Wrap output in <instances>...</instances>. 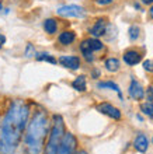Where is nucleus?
Segmentation results:
<instances>
[{
  "instance_id": "obj_1",
  "label": "nucleus",
  "mask_w": 153,
  "mask_h": 154,
  "mask_svg": "<svg viewBox=\"0 0 153 154\" xmlns=\"http://www.w3.org/2000/svg\"><path fill=\"white\" fill-rule=\"evenodd\" d=\"M30 108L24 101L16 100L8 106L0 126V154H14L28 122Z\"/></svg>"
},
{
  "instance_id": "obj_2",
  "label": "nucleus",
  "mask_w": 153,
  "mask_h": 154,
  "mask_svg": "<svg viewBox=\"0 0 153 154\" xmlns=\"http://www.w3.org/2000/svg\"><path fill=\"white\" fill-rule=\"evenodd\" d=\"M49 119L46 112L42 109L35 111L32 119L28 122L24 134L25 154H41L45 147L46 137H49Z\"/></svg>"
},
{
  "instance_id": "obj_3",
  "label": "nucleus",
  "mask_w": 153,
  "mask_h": 154,
  "mask_svg": "<svg viewBox=\"0 0 153 154\" xmlns=\"http://www.w3.org/2000/svg\"><path fill=\"white\" fill-rule=\"evenodd\" d=\"M65 123L61 115H53L52 116V126L49 132V137L45 146V154H56L58 149L61 146V142L65 136Z\"/></svg>"
},
{
  "instance_id": "obj_4",
  "label": "nucleus",
  "mask_w": 153,
  "mask_h": 154,
  "mask_svg": "<svg viewBox=\"0 0 153 154\" xmlns=\"http://www.w3.org/2000/svg\"><path fill=\"white\" fill-rule=\"evenodd\" d=\"M103 49V42L98 41L97 38H90V39H86L83 41L80 44V51L81 53L84 55V57L87 59L89 62L93 60V52H96V51H101Z\"/></svg>"
},
{
  "instance_id": "obj_5",
  "label": "nucleus",
  "mask_w": 153,
  "mask_h": 154,
  "mask_svg": "<svg viewBox=\"0 0 153 154\" xmlns=\"http://www.w3.org/2000/svg\"><path fill=\"white\" fill-rule=\"evenodd\" d=\"M58 16L66 17V18H80L84 17V8L77 6V4H66L56 10Z\"/></svg>"
},
{
  "instance_id": "obj_6",
  "label": "nucleus",
  "mask_w": 153,
  "mask_h": 154,
  "mask_svg": "<svg viewBox=\"0 0 153 154\" xmlns=\"http://www.w3.org/2000/svg\"><path fill=\"white\" fill-rule=\"evenodd\" d=\"M97 111L101 112V114L107 115V116H110L111 119H115V121H120V119H121V111L118 109V108H115L114 105H111V104H108V102H101V104H98V105H97Z\"/></svg>"
},
{
  "instance_id": "obj_7",
  "label": "nucleus",
  "mask_w": 153,
  "mask_h": 154,
  "mask_svg": "<svg viewBox=\"0 0 153 154\" xmlns=\"http://www.w3.org/2000/svg\"><path fill=\"white\" fill-rule=\"evenodd\" d=\"M129 95H131V98L132 100H136V101H139V100H142V98L145 97V91H143V87H142V84L139 83L138 80H135V79H132L131 80V84H129Z\"/></svg>"
},
{
  "instance_id": "obj_8",
  "label": "nucleus",
  "mask_w": 153,
  "mask_h": 154,
  "mask_svg": "<svg viewBox=\"0 0 153 154\" xmlns=\"http://www.w3.org/2000/svg\"><path fill=\"white\" fill-rule=\"evenodd\" d=\"M59 63L70 70H77L80 67V59L77 56H61L59 57Z\"/></svg>"
},
{
  "instance_id": "obj_9",
  "label": "nucleus",
  "mask_w": 153,
  "mask_h": 154,
  "mask_svg": "<svg viewBox=\"0 0 153 154\" xmlns=\"http://www.w3.org/2000/svg\"><path fill=\"white\" fill-rule=\"evenodd\" d=\"M141 60H142V55L138 52V51L129 49V51H126V52L124 53V62L128 66H135Z\"/></svg>"
},
{
  "instance_id": "obj_10",
  "label": "nucleus",
  "mask_w": 153,
  "mask_h": 154,
  "mask_svg": "<svg viewBox=\"0 0 153 154\" xmlns=\"http://www.w3.org/2000/svg\"><path fill=\"white\" fill-rule=\"evenodd\" d=\"M105 31H107V21L105 20H97L96 23H94V25H93L91 28H90V34H91L94 38H98L101 37V35H104Z\"/></svg>"
},
{
  "instance_id": "obj_11",
  "label": "nucleus",
  "mask_w": 153,
  "mask_h": 154,
  "mask_svg": "<svg viewBox=\"0 0 153 154\" xmlns=\"http://www.w3.org/2000/svg\"><path fill=\"white\" fill-rule=\"evenodd\" d=\"M133 147L136 149L139 153H145L149 147V142H148V137L145 134H138L135 140H133Z\"/></svg>"
},
{
  "instance_id": "obj_12",
  "label": "nucleus",
  "mask_w": 153,
  "mask_h": 154,
  "mask_svg": "<svg viewBox=\"0 0 153 154\" xmlns=\"http://www.w3.org/2000/svg\"><path fill=\"white\" fill-rule=\"evenodd\" d=\"M75 38H76V34L73 32V31H63V32L59 35V42H61L62 45H70L75 41Z\"/></svg>"
},
{
  "instance_id": "obj_13",
  "label": "nucleus",
  "mask_w": 153,
  "mask_h": 154,
  "mask_svg": "<svg viewBox=\"0 0 153 154\" xmlns=\"http://www.w3.org/2000/svg\"><path fill=\"white\" fill-rule=\"evenodd\" d=\"M104 66L108 72L114 73V72H118V69H120V60H118L117 57H110V59L105 60Z\"/></svg>"
},
{
  "instance_id": "obj_14",
  "label": "nucleus",
  "mask_w": 153,
  "mask_h": 154,
  "mask_svg": "<svg viewBox=\"0 0 153 154\" xmlns=\"http://www.w3.org/2000/svg\"><path fill=\"white\" fill-rule=\"evenodd\" d=\"M72 87L77 91H86V77L84 76H79L75 79V81L72 83Z\"/></svg>"
},
{
  "instance_id": "obj_15",
  "label": "nucleus",
  "mask_w": 153,
  "mask_h": 154,
  "mask_svg": "<svg viewBox=\"0 0 153 154\" xmlns=\"http://www.w3.org/2000/svg\"><path fill=\"white\" fill-rule=\"evenodd\" d=\"M44 29L48 34H55L56 32V29H58L56 21L53 20V18H46V20L44 21Z\"/></svg>"
},
{
  "instance_id": "obj_16",
  "label": "nucleus",
  "mask_w": 153,
  "mask_h": 154,
  "mask_svg": "<svg viewBox=\"0 0 153 154\" xmlns=\"http://www.w3.org/2000/svg\"><path fill=\"white\" fill-rule=\"evenodd\" d=\"M97 87H98V88L114 90V91H117V93L120 94V97H121V90H120L118 84H115L114 81H101V83H98V84H97Z\"/></svg>"
},
{
  "instance_id": "obj_17",
  "label": "nucleus",
  "mask_w": 153,
  "mask_h": 154,
  "mask_svg": "<svg viewBox=\"0 0 153 154\" xmlns=\"http://www.w3.org/2000/svg\"><path fill=\"white\" fill-rule=\"evenodd\" d=\"M141 111L146 115V116L153 118V102H150V101L143 102L141 105Z\"/></svg>"
},
{
  "instance_id": "obj_18",
  "label": "nucleus",
  "mask_w": 153,
  "mask_h": 154,
  "mask_svg": "<svg viewBox=\"0 0 153 154\" xmlns=\"http://www.w3.org/2000/svg\"><path fill=\"white\" fill-rule=\"evenodd\" d=\"M139 32H141V29L138 25H132V27H129L128 29V34H129V38L132 41H136L139 38Z\"/></svg>"
},
{
  "instance_id": "obj_19",
  "label": "nucleus",
  "mask_w": 153,
  "mask_h": 154,
  "mask_svg": "<svg viewBox=\"0 0 153 154\" xmlns=\"http://www.w3.org/2000/svg\"><path fill=\"white\" fill-rule=\"evenodd\" d=\"M37 60H45V62L52 63V65L56 63V59H55L53 56H51L49 53H40V55H37Z\"/></svg>"
},
{
  "instance_id": "obj_20",
  "label": "nucleus",
  "mask_w": 153,
  "mask_h": 154,
  "mask_svg": "<svg viewBox=\"0 0 153 154\" xmlns=\"http://www.w3.org/2000/svg\"><path fill=\"white\" fill-rule=\"evenodd\" d=\"M143 69H145L146 72H153V60L148 59V60L143 62Z\"/></svg>"
},
{
  "instance_id": "obj_21",
  "label": "nucleus",
  "mask_w": 153,
  "mask_h": 154,
  "mask_svg": "<svg viewBox=\"0 0 153 154\" xmlns=\"http://www.w3.org/2000/svg\"><path fill=\"white\" fill-rule=\"evenodd\" d=\"M146 97H148V100H149L150 102H153V84L150 85L149 88H148V93H146Z\"/></svg>"
},
{
  "instance_id": "obj_22",
  "label": "nucleus",
  "mask_w": 153,
  "mask_h": 154,
  "mask_svg": "<svg viewBox=\"0 0 153 154\" xmlns=\"http://www.w3.org/2000/svg\"><path fill=\"white\" fill-rule=\"evenodd\" d=\"M97 4H100V6H107V4L110 3H113L114 0H94Z\"/></svg>"
},
{
  "instance_id": "obj_23",
  "label": "nucleus",
  "mask_w": 153,
  "mask_h": 154,
  "mask_svg": "<svg viewBox=\"0 0 153 154\" xmlns=\"http://www.w3.org/2000/svg\"><path fill=\"white\" fill-rule=\"evenodd\" d=\"M31 51H32V45L31 44H28V46H27V52H25V56H32L31 55Z\"/></svg>"
},
{
  "instance_id": "obj_24",
  "label": "nucleus",
  "mask_w": 153,
  "mask_h": 154,
  "mask_svg": "<svg viewBox=\"0 0 153 154\" xmlns=\"http://www.w3.org/2000/svg\"><path fill=\"white\" fill-rule=\"evenodd\" d=\"M4 42H6V37L0 34V48H2V46H3V45H4Z\"/></svg>"
},
{
  "instance_id": "obj_25",
  "label": "nucleus",
  "mask_w": 153,
  "mask_h": 154,
  "mask_svg": "<svg viewBox=\"0 0 153 154\" xmlns=\"http://www.w3.org/2000/svg\"><path fill=\"white\" fill-rule=\"evenodd\" d=\"M143 4H152L153 3V0H141Z\"/></svg>"
},
{
  "instance_id": "obj_26",
  "label": "nucleus",
  "mask_w": 153,
  "mask_h": 154,
  "mask_svg": "<svg viewBox=\"0 0 153 154\" xmlns=\"http://www.w3.org/2000/svg\"><path fill=\"white\" fill-rule=\"evenodd\" d=\"M149 16H150V18H153V6L149 8Z\"/></svg>"
},
{
  "instance_id": "obj_27",
  "label": "nucleus",
  "mask_w": 153,
  "mask_h": 154,
  "mask_svg": "<svg viewBox=\"0 0 153 154\" xmlns=\"http://www.w3.org/2000/svg\"><path fill=\"white\" fill-rule=\"evenodd\" d=\"M0 10H2V3H0Z\"/></svg>"
}]
</instances>
